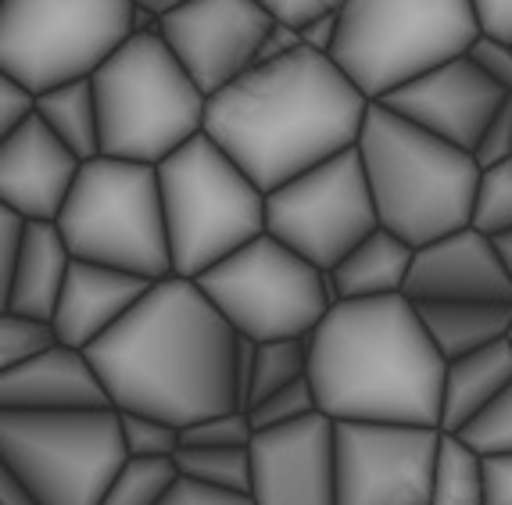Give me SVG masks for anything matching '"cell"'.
<instances>
[{"mask_svg":"<svg viewBox=\"0 0 512 505\" xmlns=\"http://www.w3.org/2000/svg\"><path fill=\"white\" fill-rule=\"evenodd\" d=\"M119 412H144L176 427L233 412L237 330L197 280L165 276L111 334L86 348Z\"/></svg>","mask_w":512,"mask_h":505,"instance_id":"cell-1","label":"cell"},{"mask_svg":"<svg viewBox=\"0 0 512 505\" xmlns=\"http://www.w3.org/2000/svg\"><path fill=\"white\" fill-rule=\"evenodd\" d=\"M369 97L326 54L301 47L255 65L208 97L205 133L273 194L301 172L359 147Z\"/></svg>","mask_w":512,"mask_h":505,"instance_id":"cell-2","label":"cell"},{"mask_svg":"<svg viewBox=\"0 0 512 505\" xmlns=\"http://www.w3.org/2000/svg\"><path fill=\"white\" fill-rule=\"evenodd\" d=\"M444 355L405 294L337 301L308 334V380L333 423L441 430Z\"/></svg>","mask_w":512,"mask_h":505,"instance_id":"cell-3","label":"cell"},{"mask_svg":"<svg viewBox=\"0 0 512 505\" xmlns=\"http://www.w3.org/2000/svg\"><path fill=\"white\" fill-rule=\"evenodd\" d=\"M359 155L380 226L427 248L473 223L480 165L470 151L412 126L384 104H369Z\"/></svg>","mask_w":512,"mask_h":505,"instance_id":"cell-4","label":"cell"},{"mask_svg":"<svg viewBox=\"0 0 512 505\" xmlns=\"http://www.w3.org/2000/svg\"><path fill=\"white\" fill-rule=\"evenodd\" d=\"M101 155L162 165L205 133L208 94L158 33H133L94 72Z\"/></svg>","mask_w":512,"mask_h":505,"instance_id":"cell-5","label":"cell"},{"mask_svg":"<svg viewBox=\"0 0 512 505\" xmlns=\"http://www.w3.org/2000/svg\"><path fill=\"white\" fill-rule=\"evenodd\" d=\"M480 33L473 0H348L330 58L376 104L466 58Z\"/></svg>","mask_w":512,"mask_h":505,"instance_id":"cell-6","label":"cell"},{"mask_svg":"<svg viewBox=\"0 0 512 505\" xmlns=\"http://www.w3.org/2000/svg\"><path fill=\"white\" fill-rule=\"evenodd\" d=\"M172 273L197 280L265 233V194L208 133L158 165Z\"/></svg>","mask_w":512,"mask_h":505,"instance_id":"cell-7","label":"cell"},{"mask_svg":"<svg viewBox=\"0 0 512 505\" xmlns=\"http://www.w3.org/2000/svg\"><path fill=\"white\" fill-rule=\"evenodd\" d=\"M58 230L79 262L137 273L144 280L172 276L158 165L108 155L83 162L58 215Z\"/></svg>","mask_w":512,"mask_h":505,"instance_id":"cell-8","label":"cell"},{"mask_svg":"<svg viewBox=\"0 0 512 505\" xmlns=\"http://www.w3.org/2000/svg\"><path fill=\"white\" fill-rule=\"evenodd\" d=\"M126 463L119 409H0V466L26 480L43 505H101Z\"/></svg>","mask_w":512,"mask_h":505,"instance_id":"cell-9","label":"cell"},{"mask_svg":"<svg viewBox=\"0 0 512 505\" xmlns=\"http://www.w3.org/2000/svg\"><path fill=\"white\" fill-rule=\"evenodd\" d=\"M133 36V0H0V72L36 94L94 79Z\"/></svg>","mask_w":512,"mask_h":505,"instance_id":"cell-10","label":"cell"},{"mask_svg":"<svg viewBox=\"0 0 512 505\" xmlns=\"http://www.w3.org/2000/svg\"><path fill=\"white\" fill-rule=\"evenodd\" d=\"M222 319L251 341L308 337L337 305L330 276L273 233H262L197 276Z\"/></svg>","mask_w":512,"mask_h":505,"instance_id":"cell-11","label":"cell"},{"mask_svg":"<svg viewBox=\"0 0 512 505\" xmlns=\"http://www.w3.org/2000/svg\"><path fill=\"white\" fill-rule=\"evenodd\" d=\"M376 230L380 212L359 147L301 172L265 201V233H273L323 273L341 266Z\"/></svg>","mask_w":512,"mask_h":505,"instance_id":"cell-12","label":"cell"},{"mask_svg":"<svg viewBox=\"0 0 512 505\" xmlns=\"http://www.w3.org/2000/svg\"><path fill=\"white\" fill-rule=\"evenodd\" d=\"M437 427L337 423V505H430Z\"/></svg>","mask_w":512,"mask_h":505,"instance_id":"cell-13","label":"cell"},{"mask_svg":"<svg viewBox=\"0 0 512 505\" xmlns=\"http://www.w3.org/2000/svg\"><path fill=\"white\" fill-rule=\"evenodd\" d=\"M276 18L258 0H187L158 22V36L172 47L208 97L255 69L258 47Z\"/></svg>","mask_w":512,"mask_h":505,"instance_id":"cell-14","label":"cell"},{"mask_svg":"<svg viewBox=\"0 0 512 505\" xmlns=\"http://www.w3.org/2000/svg\"><path fill=\"white\" fill-rule=\"evenodd\" d=\"M255 505H337V423L326 412L251 441Z\"/></svg>","mask_w":512,"mask_h":505,"instance_id":"cell-15","label":"cell"},{"mask_svg":"<svg viewBox=\"0 0 512 505\" xmlns=\"http://www.w3.org/2000/svg\"><path fill=\"white\" fill-rule=\"evenodd\" d=\"M509 97L512 94H505L495 79H487L470 58H455L376 104L473 155L487 122L495 119Z\"/></svg>","mask_w":512,"mask_h":505,"instance_id":"cell-16","label":"cell"},{"mask_svg":"<svg viewBox=\"0 0 512 505\" xmlns=\"http://www.w3.org/2000/svg\"><path fill=\"white\" fill-rule=\"evenodd\" d=\"M79 169L83 162L36 115L0 140V205L15 208L29 223H58Z\"/></svg>","mask_w":512,"mask_h":505,"instance_id":"cell-17","label":"cell"},{"mask_svg":"<svg viewBox=\"0 0 512 505\" xmlns=\"http://www.w3.org/2000/svg\"><path fill=\"white\" fill-rule=\"evenodd\" d=\"M409 301H505L512 305V276L498 240L477 226H462L448 237L416 248L405 283Z\"/></svg>","mask_w":512,"mask_h":505,"instance_id":"cell-18","label":"cell"},{"mask_svg":"<svg viewBox=\"0 0 512 505\" xmlns=\"http://www.w3.org/2000/svg\"><path fill=\"white\" fill-rule=\"evenodd\" d=\"M0 409L15 412H86L115 409L86 351L54 344L40 359L0 369Z\"/></svg>","mask_w":512,"mask_h":505,"instance_id":"cell-19","label":"cell"},{"mask_svg":"<svg viewBox=\"0 0 512 505\" xmlns=\"http://www.w3.org/2000/svg\"><path fill=\"white\" fill-rule=\"evenodd\" d=\"M154 280L137 273L94 266V262H72L58 312H54V334L69 348H94L104 334H111L122 319L133 312L140 298L151 291Z\"/></svg>","mask_w":512,"mask_h":505,"instance_id":"cell-20","label":"cell"},{"mask_svg":"<svg viewBox=\"0 0 512 505\" xmlns=\"http://www.w3.org/2000/svg\"><path fill=\"white\" fill-rule=\"evenodd\" d=\"M72 251L61 237L58 223H29L26 248L15 266V280L0 294V312H18V316H33L51 323L58 312L61 291L69 280Z\"/></svg>","mask_w":512,"mask_h":505,"instance_id":"cell-21","label":"cell"},{"mask_svg":"<svg viewBox=\"0 0 512 505\" xmlns=\"http://www.w3.org/2000/svg\"><path fill=\"white\" fill-rule=\"evenodd\" d=\"M512 384V341L491 344L473 355L448 362L441 398V434H462L473 420H480Z\"/></svg>","mask_w":512,"mask_h":505,"instance_id":"cell-22","label":"cell"},{"mask_svg":"<svg viewBox=\"0 0 512 505\" xmlns=\"http://www.w3.org/2000/svg\"><path fill=\"white\" fill-rule=\"evenodd\" d=\"M416 248L398 233L380 230L369 233L359 248L344 258L341 266L330 269V287L337 301H369V298H391L405 294V283L412 273Z\"/></svg>","mask_w":512,"mask_h":505,"instance_id":"cell-23","label":"cell"},{"mask_svg":"<svg viewBox=\"0 0 512 505\" xmlns=\"http://www.w3.org/2000/svg\"><path fill=\"white\" fill-rule=\"evenodd\" d=\"M416 312L444 362L491 348L512 334V305L505 301H416Z\"/></svg>","mask_w":512,"mask_h":505,"instance_id":"cell-24","label":"cell"},{"mask_svg":"<svg viewBox=\"0 0 512 505\" xmlns=\"http://www.w3.org/2000/svg\"><path fill=\"white\" fill-rule=\"evenodd\" d=\"M40 115L54 129V137L69 147L79 162L101 158V112H97L94 79L54 86L40 94Z\"/></svg>","mask_w":512,"mask_h":505,"instance_id":"cell-25","label":"cell"},{"mask_svg":"<svg viewBox=\"0 0 512 505\" xmlns=\"http://www.w3.org/2000/svg\"><path fill=\"white\" fill-rule=\"evenodd\" d=\"M430 505H487L484 455L466 445L459 434H441Z\"/></svg>","mask_w":512,"mask_h":505,"instance_id":"cell-26","label":"cell"},{"mask_svg":"<svg viewBox=\"0 0 512 505\" xmlns=\"http://www.w3.org/2000/svg\"><path fill=\"white\" fill-rule=\"evenodd\" d=\"M172 463L201 488L251 498V448H180Z\"/></svg>","mask_w":512,"mask_h":505,"instance_id":"cell-27","label":"cell"},{"mask_svg":"<svg viewBox=\"0 0 512 505\" xmlns=\"http://www.w3.org/2000/svg\"><path fill=\"white\" fill-rule=\"evenodd\" d=\"M176 480L180 470L172 459H129L104 491L101 505H162Z\"/></svg>","mask_w":512,"mask_h":505,"instance_id":"cell-28","label":"cell"},{"mask_svg":"<svg viewBox=\"0 0 512 505\" xmlns=\"http://www.w3.org/2000/svg\"><path fill=\"white\" fill-rule=\"evenodd\" d=\"M301 377H308V337H287V341L258 344L255 380H251V405L273 398L276 391L291 387L294 380H301Z\"/></svg>","mask_w":512,"mask_h":505,"instance_id":"cell-29","label":"cell"},{"mask_svg":"<svg viewBox=\"0 0 512 505\" xmlns=\"http://www.w3.org/2000/svg\"><path fill=\"white\" fill-rule=\"evenodd\" d=\"M54 344H61L54 323L18 316V312H0V369H15L22 362L40 359Z\"/></svg>","mask_w":512,"mask_h":505,"instance_id":"cell-30","label":"cell"},{"mask_svg":"<svg viewBox=\"0 0 512 505\" xmlns=\"http://www.w3.org/2000/svg\"><path fill=\"white\" fill-rule=\"evenodd\" d=\"M487 237H505L512 233V158L495 169L480 172L477 205H473V223Z\"/></svg>","mask_w":512,"mask_h":505,"instance_id":"cell-31","label":"cell"},{"mask_svg":"<svg viewBox=\"0 0 512 505\" xmlns=\"http://www.w3.org/2000/svg\"><path fill=\"white\" fill-rule=\"evenodd\" d=\"M129 459H172L183 448V430L144 412H119Z\"/></svg>","mask_w":512,"mask_h":505,"instance_id":"cell-32","label":"cell"},{"mask_svg":"<svg viewBox=\"0 0 512 505\" xmlns=\"http://www.w3.org/2000/svg\"><path fill=\"white\" fill-rule=\"evenodd\" d=\"M312 412H319L316 391H312V380L301 377V380H294L291 387L276 391L273 398L251 405L248 420L258 434V430H276V427H287V423H298V420H305V416H312Z\"/></svg>","mask_w":512,"mask_h":505,"instance_id":"cell-33","label":"cell"},{"mask_svg":"<svg viewBox=\"0 0 512 505\" xmlns=\"http://www.w3.org/2000/svg\"><path fill=\"white\" fill-rule=\"evenodd\" d=\"M251 441H255V427L244 409L219 412L183 427V448H251Z\"/></svg>","mask_w":512,"mask_h":505,"instance_id":"cell-34","label":"cell"},{"mask_svg":"<svg viewBox=\"0 0 512 505\" xmlns=\"http://www.w3.org/2000/svg\"><path fill=\"white\" fill-rule=\"evenodd\" d=\"M459 437L470 448H477L484 459H491V455H512V384L505 387L502 398H498L480 420H473Z\"/></svg>","mask_w":512,"mask_h":505,"instance_id":"cell-35","label":"cell"},{"mask_svg":"<svg viewBox=\"0 0 512 505\" xmlns=\"http://www.w3.org/2000/svg\"><path fill=\"white\" fill-rule=\"evenodd\" d=\"M36 112H40V94L29 90L26 83H18L15 76L0 72V140L11 137L29 119H36Z\"/></svg>","mask_w":512,"mask_h":505,"instance_id":"cell-36","label":"cell"},{"mask_svg":"<svg viewBox=\"0 0 512 505\" xmlns=\"http://www.w3.org/2000/svg\"><path fill=\"white\" fill-rule=\"evenodd\" d=\"M512 158V97L498 108V115L487 122L484 137L473 147V162L480 165V172L495 169V165Z\"/></svg>","mask_w":512,"mask_h":505,"instance_id":"cell-37","label":"cell"},{"mask_svg":"<svg viewBox=\"0 0 512 505\" xmlns=\"http://www.w3.org/2000/svg\"><path fill=\"white\" fill-rule=\"evenodd\" d=\"M26 233H29L26 215L0 205V294L8 291L11 280H15V266L18 258H22V248H26Z\"/></svg>","mask_w":512,"mask_h":505,"instance_id":"cell-38","label":"cell"},{"mask_svg":"<svg viewBox=\"0 0 512 505\" xmlns=\"http://www.w3.org/2000/svg\"><path fill=\"white\" fill-rule=\"evenodd\" d=\"M466 58H470L487 79H495L505 94H512V43L480 33L477 43L466 51Z\"/></svg>","mask_w":512,"mask_h":505,"instance_id":"cell-39","label":"cell"},{"mask_svg":"<svg viewBox=\"0 0 512 505\" xmlns=\"http://www.w3.org/2000/svg\"><path fill=\"white\" fill-rule=\"evenodd\" d=\"M276 22H287V26L301 29L312 18L326 15V11H341L348 0H258Z\"/></svg>","mask_w":512,"mask_h":505,"instance_id":"cell-40","label":"cell"},{"mask_svg":"<svg viewBox=\"0 0 512 505\" xmlns=\"http://www.w3.org/2000/svg\"><path fill=\"white\" fill-rule=\"evenodd\" d=\"M162 505H255L248 495H226V491L201 488L194 480H176V488L169 491Z\"/></svg>","mask_w":512,"mask_h":505,"instance_id":"cell-41","label":"cell"},{"mask_svg":"<svg viewBox=\"0 0 512 505\" xmlns=\"http://www.w3.org/2000/svg\"><path fill=\"white\" fill-rule=\"evenodd\" d=\"M298 33H301V43H305L308 51L326 54V58H330L333 47H337V33H341V11H326V15L312 18V22H305Z\"/></svg>","mask_w":512,"mask_h":505,"instance_id":"cell-42","label":"cell"},{"mask_svg":"<svg viewBox=\"0 0 512 505\" xmlns=\"http://www.w3.org/2000/svg\"><path fill=\"white\" fill-rule=\"evenodd\" d=\"M301 47H305V43H301L298 29L287 26V22H273L269 36H265L262 47H258L255 65H273V61H280V58H291V54L301 51Z\"/></svg>","mask_w":512,"mask_h":505,"instance_id":"cell-43","label":"cell"},{"mask_svg":"<svg viewBox=\"0 0 512 505\" xmlns=\"http://www.w3.org/2000/svg\"><path fill=\"white\" fill-rule=\"evenodd\" d=\"M473 8L487 36L512 43V0H473Z\"/></svg>","mask_w":512,"mask_h":505,"instance_id":"cell-44","label":"cell"},{"mask_svg":"<svg viewBox=\"0 0 512 505\" xmlns=\"http://www.w3.org/2000/svg\"><path fill=\"white\" fill-rule=\"evenodd\" d=\"M487 470V505H512V455L484 459Z\"/></svg>","mask_w":512,"mask_h":505,"instance_id":"cell-45","label":"cell"},{"mask_svg":"<svg viewBox=\"0 0 512 505\" xmlns=\"http://www.w3.org/2000/svg\"><path fill=\"white\" fill-rule=\"evenodd\" d=\"M255 355L258 341L237 334V405L248 412L251 405V380H255Z\"/></svg>","mask_w":512,"mask_h":505,"instance_id":"cell-46","label":"cell"},{"mask_svg":"<svg viewBox=\"0 0 512 505\" xmlns=\"http://www.w3.org/2000/svg\"><path fill=\"white\" fill-rule=\"evenodd\" d=\"M0 505H43V502L18 473H11L8 466H0Z\"/></svg>","mask_w":512,"mask_h":505,"instance_id":"cell-47","label":"cell"},{"mask_svg":"<svg viewBox=\"0 0 512 505\" xmlns=\"http://www.w3.org/2000/svg\"><path fill=\"white\" fill-rule=\"evenodd\" d=\"M158 22H162V15H158V11L133 4V33H158Z\"/></svg>","mask_w":512,"mask_h":505,"instance_id":"cell-48","label":"cell"},{"mask_svg":"<svg viewBox=\"0 0 512 505\" xmlns=\"http://www.w3.org/2000/svg\"><path fill=\"white\" fill-rule=\"evenodd\" d=\"M133 4H140V8L158 11V15H169L172 8H180V4H187V0H133Z\"/></svg>","mask_w":512,"mask_h":505,"instance_id":"cell-49","label":"cell"},{"mask_svg":"<svg viewBox=\"0 0 512 505\" xmlns=\"http://www.w3.org/2000/svg\"><path fill=\"white\" fill-rule=\"evenodd\" d=\"M498 251H502L505 269H509V276H512V233H505V237H498Z\"/></svg>","mask_w":512,"mask_h":505,"instance_id":"cell-50","label":"cell"},{"mask_svg":"<svg viewBox=\"0 0 512 505\" xmlns=\"http://www.w3.org/2000/svg\"><path fill=\"white\" fill-rule=\"evenodd\" d=\"M509 341H512V334H509Z\"/></svg>","mask_w":512,"mask_h":505,"instance_id":"cell-51","label":"cell"}]
</instances>
